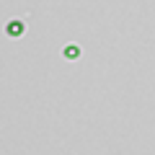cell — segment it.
<instances>
[{
  "mask_svg": "<svg viewBox=\"0 0 155 155\" xmlns=\"http://www.w3.org/2000/svg\"><path fill=\"white\" fill-rule=\"evenodd\" d=\"M21 28H23V23L13 21V23H11V28H8V31H11V34H21Z\"/></svg>",
  "mask_w": 155,
  "mask_h": 155,
  "instance_id": "obj_1",
  "label": "cell"
}]
</instances>
